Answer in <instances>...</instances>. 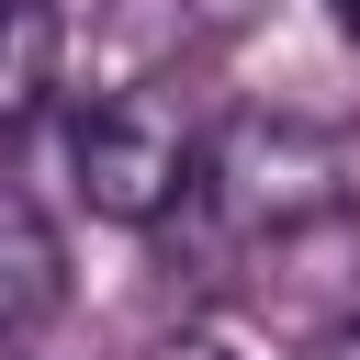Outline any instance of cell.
<instances>
[{
  "label": "cell",
  "instance_id": "obj_1",
  "mask_svg": "<svg viewBox=\"0 0 360 360\" xmlns=\"http://www.w3.org/2000/svg\"><path fill=\"white\" fill-rule=\"evenodd\" d=\"M202 191L236 236H304L326 214H349V146L304 112H236L214 146H202Z\"/></svg>",
  "mask_w": 360,
  "mask_h": 360
},
{
  "label": "cell",
  "instance_id": "obj_2",
  "mask_svg": "<svg viewBox=\"0 0 360 360\" xmlns=\"http://www.w3.org/2000/svg\"><path fill=\"white\" fill-rule=\"evenodd\" d=\"M68 180H79L90 214L158 225V214L202 180V135H191V112H180L169 90H101V101H79V124H68Z\"/></svg>",
  "mask_w": 360,
  "mask_h": 360
},
{
  "label": "cell",
  "instance_id": "obj_3",
  "mask_svg": "<svg viewBox=\"0 0 360 360\" xmlns=\"http://www.w3.org/2000/svg\"><path fill=\"white\" fill-rule=\"evenodd\" d=\"M68 315V248H56V225L0 180V338H45Z\"/></svg>",
  "mask_w": 360,
  "mask_h": 360
},
{
  "label": "cell",
  "instance_id": "obj_4",
  "mask_svg": "<svg viewBox=\"0 0 360 360\" xmlns=\"http://www.w3.org/2000/svg\"><path fill=\"white\" fill-rule=\"evenodd\" d=\"M56 90V0H0V158Z\"/></svg>",
  "mask_w": 360,
  "mask_h": 360
},
{
  "label": "cell",
  "instance_id": "obj_5",
  "mask_svg": "<svg viewBox=\"0 0 360 360\" xmlns=\"http://www.w3.org/2000/svg\"><path fill=\"white\" fill-rule=\"evenodd\" d=\"M315 349H326V360H360V292H349V304L315 326Z\"/></svg>",
  "mask_w": 360,
  "mask_h": 360
},
{
  "label": "cell",
  "instance_id": "obj_6",
  "mask_svg": "<svg viewBox=\"0 0 360 360\" xmlns=\"http://www.w3.org/2000/svg\"><path fill=\"white\" fill-rule=\"evenodd\" d=\"M146 360H225L214 338H169V349H146Z\"/></svg>",
  "mask_w": 360,
  "mask_h": 360
},
{
  "label": "cell",
  "instance_id": "obj_7",
  "mask_svg": "<svg viewBox=\"0 0 360 360\" xmlns=\"http://www.w3.org/2000/svg\"><path fill=\"white\" fill-rule=\"evenodd\" d=\"M326 11H338V22H349V34H360V0H326Z\"/></svg>",
  "mask_w": 360,
  "mask_h": 360
}]
</instances>
